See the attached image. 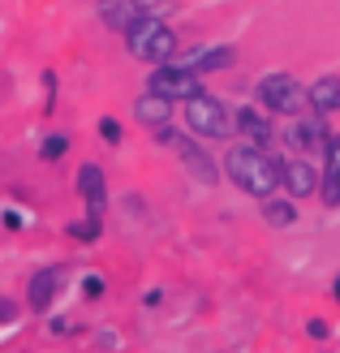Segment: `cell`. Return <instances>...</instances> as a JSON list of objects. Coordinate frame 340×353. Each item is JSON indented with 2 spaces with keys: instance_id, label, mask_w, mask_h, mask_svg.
<instances>
[{
  "instance_id": "obj_1",
  "label": "cell",
  "mask_w": 340,
  "mask_h": 353,
  "mask_svg": "<svg viewBox=\"0 0 340 353\" xmlns=\"http://www.w3.org/2000/svg\"><path fill=\"white\" fill-rule=\"evenodd\" d=\"M280 155L272 151H259V147H232L224 155V172H228V181L246 190V194H254V199H272V190L280 185Z\"/></svg>"
},
{
  "instance_id": "obj_2",
  "label": "cell",
  "mask_w": 340,
  "mask_h": 353,
  "mask_svg": "<svg viewBox=\"0 0 340 353\" xmlns=\"http://www.w3.org/2000/svg\"><path fill=\"white\" fill-rule=\"evenodd\" d=\"M254 95H259V103H263V112H267V117H297V112L310 103L306 86H301L293 74H284V69H280V74L259 78Z\"/></svg>"
},
{
  "instance_id": "obj_3",
  "label": "cell",
  "mask_w": 340,
  "mask_h": 353,
  "mask_svg": "<svg viewBox=\"0 0 340 353\" xmlns=\"http://www.w3.org/2000/svg\"><path fill=\"white\" fill-rule=\"evenodd\" d=\"M155 134V143L159 147H172L177 155H181V164L190 168V176L194 181H203V185H216L220 181V172H216V160H211V155L194 143L190 134H181V130H172V125H159V130H151Z\"/></svg>"
},
{
  "instance_id": "obj_4",
  "label": "cell",
  "mask_w": 340,
  "mask_h": 353,
  "mask_svg": "<svg viewBox=\"0 0 340 353\" xmlns=\"http://www.w3.org/2000/svg\"><path fill=\"white\" fill-rule=\"evenodd\" d=\"M147 91L159 95V99H172V103H186L194 95H203V74H194L190 65H155L151 69V78H147Z\"/></svg>"
},
{
  "instance_id": "obj_5",
  "label": "cell",
  "mask_w": 340,
  "mask_h": 353,
  "mask_svg": "<svg viewBox=\"0 0 340 353\" xmlns=\"http://www.w3.org/2000/svg\"><path fill=\"white\" fill-rule=\"evenodd\" d=\"M186 125L199 134V138H228L232 134V112L224 108V103L216 95H194L186 99Z\"/></svg>"
},
{
  "instance_id": "obj_6",
  "label": "cell",
  "mask_w": 340,
  "mask_h": 353,
  "mask_svg": "<svg viewBox=\"0 0 340 353\" xmlns=\"http://www.w3.org/2000/svg\"><path fill=\"white\" fill-rule=\"evenodd\" d=\"M78 194L86 203V220H103V211H108V181H103L99 164H82L78 168Z\"/></svg>"
},
{
  "instance_id": "obj_7",
  "label": "cell",
  "mask_w": 340,
  "mask_h": 353,
  "mask_svg": "<svg viewBox=\"0 0 340 353\" xmlns=\"http://www.w3.org/2000/svg\"><path fill=\"white\" fill-rule=\"evenodd\" d=\"M280 185L289 190V199H310L319 190V168L306 160V155H293V160L280 164Z\"/></svg>"
},
{
  "instance_id": "obj_8",
  "label": "cell",
  "mask_w": 340,
  "mask_h": 353,
  "mask_svg": "<svg viewBox=\"0 0 340 353\" xmlns=\"http://www.w3.org/2000/svg\"><path fill=\"white\" fill-rule=\"evenodd\" d=\"M177 65H190L194 74H224V69L237 65V48H228V43H216V48H194L186 52Z\"/></svg>"
},
{
  "instance_id": "obj_9",
  "label": "cell",
  "mask_w": 340,
  "mask_h": 353,
  "mask_svg": "<svg viewBox=\"0 0 340 353\" xmlns=\"http://www.w3.org/2000/svg\"><path fill=\"white\" fill-rule=\"evenodd\" d=\"M232 130H237L250 147H259V151H272V121H267V112L259 108H237L232 112Z\"/></svg>"
},
{
  "instance_id": "obj_10",
  "label": "cell",
  "mask_w": 340,
  "mask_h": 353,
  "mask_svg": "<svg viewBox=\"0 0 340 353\" xmlns=\"http://www.w3.org/2000/svg\"><path fill=\"white\" fill-rule=\"evenodd\" d=\"M323 172H319V199L323 207H340V134H328V147H323Z\"/></svg>"
},
{
  "instance_id": "obj_11",
  "label": "cell",
  "mask_w": 340,
  "mask_h": 353,
  "mask_svg": "<svg viewBox=\"0 0 340 353\" xmlns=\"http://www.w3.org/2000/svg\"><path fill=\"white\" fill-rule=\"evenodd\" d=\"M284 143H289L297 155L323 151V147H328V125H323V117H306V121H293V125H289V134H284Z\"/></svg>"
},
{
  "instance_id": "obj_12",
  "label": "cell",
  "mask_w": 340,
  "mask_h": 353,
  "mask_svg": "<svg viewBox=\"0 0 340 353\" xmlns=\"http://www.w3.org/2000/svg\"><path fill=\"white\" fill-rule=\"evenodd\" d=\"M61 280H65V272H61V268H39V272L30 276L26 306H30L34 314H48V310H52V297H57V289H61Z\"/></svg>"
},
{
  "instance_id": "obj_13",
  "label": "cell",
  "mask_w": 340,
  "mask_h": 353,
  "mask_svg": "<svg viewBox=\"0 0 340 353\" xmlns=\"http://www.w3.org/2000/svg\"><path fill=\"white\" fill-rule=\"evenodd\" d=\"M306 95H310L314 117H336V112H340V78H336V74L314 78V82L306 86Z\"/></svg>"
},
{
  "instance_id": "obj_14",
  "label": "cell",
  "mask_w": 340,
  "mask_h": 353,
  "mask_svg": "<svg viewBox=\"0 0 340 353\" xmlns=\"http://www.w3.org/2000/svg\"><path fill=\"white\" fill-rule=\"evenodd\" d=\"M95 9H99V22L112 26V30H121V34L142 17V5H138V0H95Z\"/></svg>"
},
{
  "instance_id": "obj_15",
  "label": "cell",
  "mask_w": 340,
  "mask_h": 353,
  "mask_svg": "<svg viewBox=\"0 0 340 353\" xmlns=\"http://www.w3.org/2000/svg\"><path fill=\"white\" fill-rule=\"evenodd\" d=\"M134 117H138L147 130H159V125H168V117H172V99H159V95H151V91H142L138 103H134Z\"/></svg>"
},
{
  "instance_id": "obj_16",
  "label": "cell",
  "mask_w": 340,
  "mask_h": 353,
  "mask_svg": "<svg viewBox=\"0 0 340 353\" xmlns=\"http://www.w3.org/2000/svg\"><path fill=\"white\" fill-rule=\"evenodd\" d=\"M142 61H151V65H168V61H177V34H172L168 22H159V30L151 34L147 57H142Z\"/></svg>"
},
{
  "instance_id": "obj_17",
  "label": "cell",
  "mask_w": 340,
  "mask_h": 353,
  "mask_svg": "<svg viewBox=\"0 0 340 353\" xmlns=\"http://www.w3.org/2000/svg\"><path fill=\"white\" fill-rule=\"evenodd\" d=\"M263 220L272 224V228H289V224H297V207H293V199H263Z\"/></svg>"
},
{
  "instance_id": "obj_18",
  "label": "cell",
  "mask_w": 340,
  "mask_h": 353,
  "mask_svg": "<svg viewBox=\"0 0 340 353\" xmlns=\"http://www.w3.org/2000/svg\"><path fill=\"white\" fill-rule=\"evenodd\" d=\"M65 151H69V138H65V134H48L43 143H39V160H48V164H52V160H61Z\"/></svg>"
},
{
  "instance_id": "obj_19",
  "label": "cell",
  "mask_w": 340,
  "mask_h": 353,
  "mask_svg": "<svg viewBox=\"0 0 340 353\" xmlns=\"http://www.w3.org/2000/svg\"><path fill=\"white\" fill-rule=\"evenodd\" d=\"M138 5H142V13H147V17H159V22H164L168 13L181 9V0H138Z\"/></svg>"
},
{
  "instance_id": "obj_20",
  "label": "cell",
  "mask_w": 340,
  "mask_h": 353,
  "mask_svg": "<svg viewBox=\"0 0 340 353\" xmlns=\"http://www.w3.org/2000/svg\"><path fill=\"white\" fill-rule=\"evenodd\" d=\"M99 228H103V220H82V224H69V237H78V241H99Z\"/></svg>"
},
{
  "instance_id": "obj_21",
  "label": "cell",
  "mask_w": 340,
  "mask_h": 353,
  "mask_svg": "<svg viewBox=\"0 0 340 353\" xmlns=\"http://www.w3.org/2000/svg\"><path fill=\"white\" fill-rule=\"evenodd\" d=\"M121 134H125V130H121V121H117V117H99V138H103L108 147L121 143Z\"/></svg>"
},
{
  "instance_id": "obj_22",
  "label": "cell",
  "mask_w": 340,
  "mask_h": 353,
  "mask_svg": "<svg viewBox=\"0 0 340 353\" xmlns=\"http://www.w3.org/2000/svg\"><path fill=\"white\" fill-rule=\"evenodd\" d=\"M103 289H108V285H103V276H86L82 280V293L86 297H103Z\"/></svg>"
},
{
  "instance_id": "obj_23",
  "label": "cell",
  "mask_w": 340,
  "mask_h": 353,
  "mask_svg": "<svg viewBox=\"0 0 340 353\" xmlns=\"http://www.w3.org/2000/svg\"><path fill=\"white\" fill-rule=\"evenodd\" d=\"M306 336H310V341H328L332 332H328V323H323V319H310V323H306Z\"/></svg>"
},
{
  "instance_id": "obj_24",
  "label": "cell",
  "mask_w": 340,
  "mask_h": 353,
  "mask_svg": "<svg viewBox=\"0 0 340 353\" xmlns=\"http://www.w3.org/2000/svg\"><path fill=\"white\" fill-rule=\"evenodd\" d=\"M17 319V306L9 302V297H0V323H13Z\"/></svg>"
},
{
  "instance_id": "obj_25",
  "label": "cell",
  "mask_w": 340,
  "mask_h": 353,
  "mask_svg": "<svg viewBox=\"0 0 340 353\" xmlns=\"http://www.w3.org/2000/svg\"><path fill=\"white\" fill-rule=\"evenodd\" d=\"M332 297L340 302V272H336V280H332Z\"/></svg>"
}]
</instances>
